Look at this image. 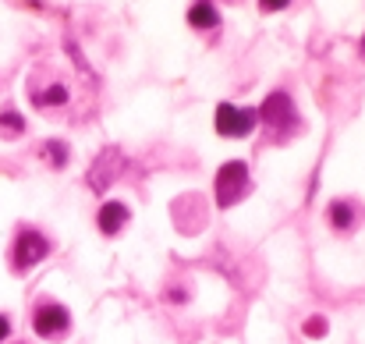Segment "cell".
<instances>
[{
  "label": "cell",
  "instance_id": "1",
  "mask_svg": "<svg viewBox=\"0 0 365 344\" xmlns=\"http://www.w3.org/2000/svg\"><path fill=\"white\" fill-rule=\"evenodd\" d=\"M245 192H248V163L245 160H227L217 178H213V196H217V206H235L242 203Z\"/></svg>",
  "mask_w": 365,
  "mask_h": 344
},
{
  "label": "cell",
  "instance_id": "2",
  "mask_svg": "<svg viewBox=\"0 0 365 344\" xmlns=\"http://www.w3.org/2000/svg\"><path fill=\"white\" fill-rule=\"evenodd\" d=\"M255 114H259V121H266L277 135H291L298 128V111H294V100L287 93H269Z\"/></svg>",
  "mask_w": 365,
  "mask_h": 344
},
{
  "label": "cell",
  "instance_id": "3",
  "mask_svg": "<svg viewBox=\"0 0 365 344\" xmlns=\"http://www.w3.org/2000/svg\"><path fill=\"white\" fill-rule=\"evenodd\" d=\"M46 256H50L46 234H39V231H32V228L14 234V245H11V266H14V270H29V266H36V263L46 259Z\"/></svg>",
  "mask_w": 365,
  "mask_h": 344
},
{
  "label": "cell",
  "instance_id": "4",
  "mask_svg": "<svg viewBox=\"0 0 365 344\" xmlns=\"http://www.w3.org/2000/svg\"><path fill=\"white\" fill-rule=\"evenodd\" d=\"M259 124V114L252 107H235V103H220L217 114H213V128L224 135V138H245L252 135V128Z\"/></svg>",
  "mask_w": 365,
  "mask_h": 344
},
{
  "label": "cell",
  "instance_id": "5",
  "mask_svg": "<svg viewBox=\"0 0 365 344\" xmlns=\"http://www.w3.org/2000/svg\"><path fill=\"white\" fill-rule=\"evenodd\" d=\"M68 327H71V313H68L61 302H39V305H36V313H32V330H36L39 338H61V334H68Z\"/></svg>",
  "mask_w": 365,
  "mask_h": 344
},
{
  "label": "cell",
  "instance_id": "6",
  "mask_svg": "<svg viewBox=\"0 0 365 344\" xmlns=\"http://www.w3.org/2000/svg\"><path fill=\"white\" fill-rule=\"evenodd\" d=\"M128 217H131V213H128V206L110 199V203H103V206H100V213H96V228H100V234H118V231L128 224Z\"/></svg>",
  "mask_w": 365,
  "mask_h": 344
},
{
  "label": "cell",
  "instance_id": "7",
  "mask_svg": "<svg viewBox=\"0 0 365 344\" xmlns=\"http://www.w3.org/2000/svg\"><path fill=\"white\" fill-rule=\"evenodd\" d=\"M118 156V149H107L103 156H96V167L89 171V188H96L100 196L114 185V178H118V167H110V160Z\"/></svg>",
  "mask_w": 365,
  "mask_h": 344
},
{
  "label": "cell",
  "instance_id": "8",
  "mask_svg": "<svg viewBox=\"0 0 365 344\" xmlns=\"http://www.w3.org/2000/svg\"><path fill=\"white\" fill-rule=\"evenodd\" d=\"M188 25H195V29H217V25H220L217 4H213V0H195V4L188 7Z\"/></svg>",
  "mask_w": 365,
  "mask_h": 344
},
{
  "label": "cell",
  "instance_id": "9",
  "mask_svg": "<svg viewBox=\"0 0 365 344\" xmlns=\"http://www.w3.org/2000/svg\"><path fill=\"white\" fill-rule=\"evenodd\" d=\"M327 221H330L337 231H351L355 228V221H359V213H355V206H351V203L337 199V203H330V206H327Z\"/></svg>",
  "mask_w": 365,
  "mask_h": 344
},
{
  "label": "cell",
  "instance_id": "10",
  "mask_svg": "<svg viewBox=\"0 0 365 344\" xmlns=\"http://www.w3.org/2000/svg\"><path fill=\"white\" fill-rule=\"evenodd\" d=\"M39 107H61V103H68V89L64 86H50L46 93H36L32 96Z\"/></svg>",
  "mask_w": 365,
  "mask_h": 344
},
{
  "label": "cell",
  "instance_id": "11",
  "mask_svg": "<svg viewBox=\"0 0 365 344\" xmlns=\"http://www.w3.org/2000/svg\"><path fill=\"white\" fill-rule=\"evenodd\" d=\"M43 156H46L53 167H64V163H68V146L57 142V138H50V142L43 146Z\"/></svg>",
  "mask_w": 365,
  "mask_h": 344
},
{
  "label": "cell",
  "instance_id": "12",
  "mask_svg": "<svg viewBox=\"0 0 365 344\" xmlns=\"http://www.w3.org/2000/svg\"><path fill=\"white\" fill-rule=\"evenodd\" d=\"M0 128L18 135V131H25V117L18 114V111H4V114H0Z\"/></svg>",
  "mask_w": 365,
  "mask_h": 344
},
{
  "label": "cell",
  "instance_id": "13",
  "mask_svg": "<svg viewBox=\"0 0 365 344\" xmlns=\"http://www.w3.org/2000/svg\"><path fill=\"white\" fill-rule=\"evenodd\" d=\"M305 334H309V338H323V334H327V320H323V316H312V320L305 323Z\"/></svg>",
  "mask_w": 365,
  "mask_h": 344
},
{
  "label": "cell",
  "instance_id": "14",
  "mask_svg": "<svg viewBox=\"0 0 365 344\" xmlns=\"http://www.w3.org/2000/svg\"><path fill=\"white\" fill-rule=\"evenodd\" d=\"M287 4H291V0H259V7H262V11H284Z\"/></svg>",
  "mask_w": 365,
  "mask_h": 344
},
{
  "label": "cell",
  "instance_id": "15",
  "mask_svg": "<svg viewBox=\"0 0 365 344\" xmlns=\"http://www.w3.org/2000/svg\"><path fill=\"white\" fill-rule=\"evenodd\" d=\"M7 338H11V320H7V316L0 313V344L7 341Z\"/></svg>",
  "mask_w": 365,
  "mask_h": 344
},
{
  "label": "cell",
  "instance_id": "16",
  "mask_svg": "<svg viewBox=\"0 0 365 344\" xmlns=\"http://www.w3.org/2000/svg\"><path fill=\"white\" fill-rule=\"evenodd\" d=\"M362 54H365V39H362Z\"/></svg>",
  "mask_w": 365,
  "mask_h": 344
}]
</instances>
